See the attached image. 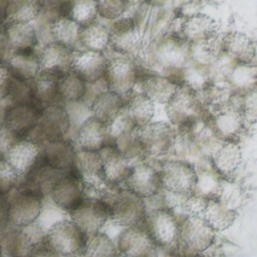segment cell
Here are the masks:
<instances>
[{
    "instance_id": "cell-1",
    "label": "cell",
    "mask_w": 257,
    "mask_h": 257,
    "mask_svg": "<svg viewBox=\"0 0 257 257\" xmlns=\"http://www.w3.org/2000/svg\"><path fill=\"white\" fill-rule=\"evenodd\" d=\"M165 111L175 128H192L205 120L208 114L199 89L186 83L179 85L165 104Z\"/></svg>"
},
{
    "instance_id": "cell-2",
    "label": "cell",
    "mask_w": 257,
    "mask_h": 257,
    "mask_svg": "<svg viewBox=\"0 0 257 257\" xmlns=\"http://www.w3.org/2000/svg\"><path fill=\"white\" fill-rule=\"evenodd\" d=\"M100 199L109 210V221L120 227L141 225L147 207L145 200L123 186L106 185Z\"/></svg>"
},
{
    "instance_id": "cell-3",
    "label": "cell",
    "mask_w": 257,
    "mask_h": 257,
    "mask_svg": "<svg viewBox=\"0 0 257 257\" xmlns=\"http://www.w3.org/2000/svg\"><path fill=\"white\" fill-rule=\"evenodd\" d=\"M189 47L190 44L173 30L155 40L150 48V57L156 69L177 79V72L181 74L189 63Z\"/></svg>"
},
{
    "instance_id": "cell-4",
    "label": "cell",
    "mask_w": 257,
    "mask_h": 257,
    "mask_svg": "<svg viewBox=\"0 0 257 257\" xmlns=\"http://www.w3.org/2000/svg\"><path fill=\"white\" fill-rule=\"evenodd\" d=\"M239 100L240 95L233 103L208 111L205 121L217 141L240 144L246 136L249 124L242 115Z\"/></svg>"
},
{
    "instance_id": "cell-5",
    "label": "cell",
    "mask_w": 257,
    "mask_h": 257,
    "mask_svg": "<svg viewBox=\"0 0 257 257\" xmlns=\"http://www.w3.org/2000/svg\"><path fill=\"white\" fill-rule=\"evenodd\" d=\"M161 188L183 197L194 193L197 182L196 166L181 158H165L159 162Z\"/></svg>"
},
{
    "instance_id": "cell-6",
    "label": "cell",
    "mask_w": 257,
    "mask_h": 257,
    "mask_svg": "<svg viewBox=\"0 0 257 257\" xmlns=\"http://www.w3.org/2000/svg\"><path fill=\"white\" fill-rule=\"evenodd\" d=\"M176 128L169 121H150L137 128V142L145 158L162 160L172 154Z\"/></svg>"
},
{
    "instance_id": "cell-7",
    "label": "cell",
    "mask_w": 257,
    "mask_h": 257,
    "mask_svg": "<svg viewBox=\"0 0 257 257\" xmlns=\"http://www.w3.org/2000/svg\"><path fill=\"white\" fill-rule=\"evenodd\" d=\"M109 46L114 54L137 59L143 49V34L138 19L133 15L109 21Z\"/></svg>"
},
{
    "instance_id": "cell-8",
    "label": "cell",
    "mask_w": 257,
    "mask_h": 257,
    "mask_svg": "<svg viewBox=\"0 0 257 257\" xmlns=\"http://www.w3.org/2000/svg\"><path fill=\"white\" fill-rule=\"evenodd\" d=\"M142 225L150 238L161 248L172 250L178 246L180 219L167 208L147 210Z\"/></svg>"
},
{
    "instance_id": "cell-9",
    "label": "cell",
    "mask_w": 257,
    "mask_h": 257,
    "mask_svg": "<svg viewBox=\"0 0 257 257\" xmlns=\"http://www.w3.org/2000/svg\"><path fill=\"white\" fill-rule=\"evenodd\" d=\"M70 122L63 105H52L43 108L27 134V140L38 145L62 140L69 133Z\"/></svg>"
},
{
    "instance_id": "cell-10",
    "label": "cell",
    "mask_w": 257,
    "mask_h": 257,
    "mask_svg": "<svg viewBox=\"0 0 257 257\" xmlns=\"http://www.w3.org/2000/svg\"><path fill=\"white\" fill-rule=\"evenodd\" d=\"M141 67L136 59L115 54L108 57V64L104 79L108 90L113 91L125 100L135 91L138 84Z\"/></svg>"
},
{
    "instance_id": "cell-11",
    "label": "cell",
    "mask_w": 257,
    "mask_h": 257,
    "mask_svg": "<svg viewBox=\"0 0 257 257\" xmlns=\"http://www.w3.org/2000/svg\"><path fill=\"white\" fill-rule=\"evenodd\" d=\"M115 245L122 257H166L171 252L156 245L142 224L122 227Z\"/></svg>"
},
{
    "instance_id": "cell-12",
    "label": "cell",
    "mask_w": 257,
    "mask_h": 257,
    "mask_svg": "<svg viewBox=\"0 0 257 257\" xmlns=\"http://www.w3.org/2000/svg\"><path fill=\"white\" fill-rule=\"evenodd\" d=\"M216 232L202 216L180 218L178 247L192 253H205L215 243Z\"/></svg>"
},
{
    "instance_id": "cell-13",
    "label": "cell",
    "mask_w": 257,
    "mask_h": 257,
    "mask_svg": "<svg viewBox=\"0 0 257 257\" xmlns=\"http://www.w3.org/2000/svg\"><path fill=\"white\" fill-rule=\"evenodd\" d=\"M160 160L143 159L133 164L132 171L121 185L144 200L155 196L162 188L159 176Z\"/></svg>"
},
{
    "instance_id": "cell-14",
    "label": "cell",
    "mask_w": 257,
    "mask_h": 257,
    "mask_svg": "<svg viewBox=\"0 0 257 257\" xmlns=\"http://www.w3.org/2000/svg\"><path fill=\"white\" fill-rule=\"evenodd\" d=\"M70 219L86 236H90L102 231L109 221V210L103 200L84 197L70 212Z\"/></svg>"
},
{
    "instance_id": "cell-15",
    "label": "cell",
    "mask_w": 257,
    "mask_h": 257,
    "mask_svg": "<svg viewBox=\"0 0 257 257\" xmlns=\"http://www.w3.org/2000/svg\"><path fill=\"white\" fill-rule=\"evenodd\" d=\"M87 236L68 218L53 225L47 232L46 243L58 255L82 252Z\"/></svg>"
},
{
    "instance_id": "cell-16",
    "label": "cell",
    "mask_w": 257,
    "mask_h": 257,
    "mask_svg": "<svg viewBox=\"0 0 257 257\" xmlns=\"http://www.w3.org/2000/svg\"><path fill=\"white\" fill-rule=\"evenodd\" d=\"M176 31L189 44L205 42L220 34L217 21L210 15L201 12L182 16Z\"/></svg>"
},
{
    "instance_id": "cell-17",
    "label": "cell",
    "mask_w": 257,
    "mask_h": 257,
    "mask_svg": "<svg viewBox=\"0 0 257 257\" xmlns=\"http://www.w3.org/2000/svg\"><path fill=\"white\" fill-rule=\"evenodd\" d=\"M140 91L155 104H166L181 84L177 79L156 71L141 69L138 80Z\"/></svg>"
},
{
    "instance_id": "cell-18",
    "label": "cell",
    "mask_w": 257,
    "mask_h": 257,
    "mask_svg": "<svg viewBox=\"0 0 257 257\" xmlns=\"http://www.w3.org/2000/svg\"><path fill=\"white\" fill-rule=\"evenodd\" d=\"M42 198L31 193L16 192L8 202L7 221L11 227H23L33 223L40 212Z\"/></svg>"
},
{
    "instance_id": "cell-19",
    "label": "cell",
    "mask_w": 257,
    "mask_h": 257,
    "mask_svg": "<svg viewBox=\"0 0 257 257\" xmlns=\"http://www.w3.org/2000/svg\"><path fill=\"white\" fill-rule=\"evenodd\" d=\"M221 44L223 53L234 63L257 65V41L245 32H225Z\"/></svg>"
},
{
    "instance_id": "cell-20",
    "label": "cell",
    "mask_w": 257,
    "mask_h": 257,
    "mask_svg": "<svg viewBox=\"0 0 257 257\" xmlns=\"http://www.w3.org/2000/svg\"><path fill=\"white\" fill-rule=\"evenodd\" d=\"M243 154L240 144L220 142L209 155L211 168L225 181L233 178L240 168Z\"/></svg>"
},
{
    "instance_id": "cell-21",
    "label": "cell",
    "mask_w": 257,
    "mask_h": 257,
    "mask_svg": "<svg viewBox=\"0 0 257 257\" xmlns=\"http://www.w3.org/2000/svg\"><path fill=\"white\" fill-rule=\"evenodd\" d=\"M75 49L56 41L47 42L37 53L41 70L60 76L72 70Z\"/></svg>"
},
{
    "instance_id": "cell-22",
    "label": "cell",
    "mask_w": 257,
    "mask_h": 257,
    "mask_svg": "<svg viewBox=\"0 0 257 257\" xmlns=\"http://www.w3.org/2000/svg\"><path fill=\"white\" fill-rule=\"evenodd\" d=\"M108 64L105 52L91 50H76L72 64V71L86 84L104 78Z\"/></svg>"
},
{
    "instance_id": "cell-23",
    "label": "cell",
    "mask_w": 257,
    "mask_h": 257,
    "mask_svg": "<svg viewBox=\"0 0 257 257\" xmlns=\"http://www.w3.org/2000/svg\"><path fill=\"white\" fill-rule=\"evenodd\" d=\"M74 137L77 150L99 152L110 146L107 125L92 115L79 125Z\"/></svg>"
},
{
    "instance_id": "cell-24",
    "label": "cell",
    "mask_w": 257,
    "mask_h": 257,
    "mask_svg": "<svg viewBox=\"0 0 257 257\" xmlns=\"http://www.w3.org/2000/svg\"><path fill=\"white\" fill-rule=\"evenodd\" d=\"M42 150L41 145L22 139L6 152L3 159L22 178L34 168L42 154Z\"/></svg>"
},
{
    "instance_id": "cell-25",
    "label": "cell",
    "mask_w": 257,
    "mask_h": 257,
    "mask_svg": "<svg viewBox=\"0 0 257 257\" xmlns=\"http://www.w3.org/2000/svg\"><path fill=\"white\" fill-rule=\"evenodd\" d=\"M63 76V75H62ZM60 75L40 70L37 76L30 82L32 101L42 106V108L52 105H63L59 95L58 83Z\"/></svg>"
},
{
    "instance_id": "cell-26",
    "label": "cell",
    "mask_w": 257,
    "mask_h": 257,
    "mask_svg": "<svg viewBox=\"0 0 257 257\" xmlns=\"http://www.w3.org/2000/svg\"><path fill=\"white\" fill-rule=\"evenodd\" d=\"M39 114L37 105L32 102L10 104L5 113L3 125L21 139L23 135L27 136Z\"/></svg>"
},
{
    "instance_id": "cell-27",
    "label": "cell",
    "mask_w": 257,
    "mask_h": 257,
    "mask_svg": "<svg viewBox=\"0 0 257 257\" xmlns=\"http://www.w3.org/2000/svg\"><path fill=\"white\" fill-rule=\"evenodd\" d=\"M99 154L102 159L106 183L121 186L128 177L134 163L113 146L103 148L99 151Z\"/></svg>"
},
{
    "instance_id": "cell-28",
    "label": "cell",
    "mask_w": 257,
    "mask_h": 257,
    "mask_svg": "<svg viewBox=\"0 0 257 257\" xmlns=\"http://www.w3.org/2000/svg\"><path fill=\"white\" fill-rule=\"evenodd\" d=\"M48 196L57 206L70 214L84 198L81 179L65 175L58 181Z\"/></svg>"
},
{
    "instance_id": "cell-29",
    "label": "cell",
    "mask_w": 257,
    "mask_h": 257,
    "mask_svg": "<svg viewBox=\"0 0 257 257\" xmlns=\"http://www.w3.org/2000/svg\"><path fill=\"white\" fill-rule=\"evenodd\" d=\"M5 65L14 78L25 82H31L41 70L35 49L11 52Z\"/></svg>"
},
{
    "instance_id": "cell-30",
    "label": "cell",
    "mask_w": 257,
    "mask_h": 257,
    "mask_svg": "<svg viewBox=\"0 0 257 257\" xmlns=\"http://www.w3.org/2000/svg\"><path fill=\"white\" fill-rule=\"evenodd\" d=\"M4 32L10 53L13 51L35 49L39 41L32 22L6 23Z\"/></svg>"
},
{
    "instance_id": "cell-31",
    "label": "cell",
    "mask_w": 257,
    "mask_h": 257,
    "mask_svg": "<svg viewBox=\"0 0 257 257\" xmlns=\"http://www.w3.org/2000/svg\"><path fill=\"white\" fill-rule=\"evenodd\" d=\"M125 99L119 94L105 90L95 95L89 103L91 115L108 125L123 109Z\"/></svg>"
},
{
    "instance_id": "cell-32",
    "label": "cell",
    "mask_w": 257,
    "mask_h": 257,
    "mask_svg": "<svg viewBox=\"0 0 257 257\" xmlns=\"http://www.w3.org/2000/svg\"><path fill=\"white\" fill-rule=\"evenodd\" d=\"M57 14L83 27L97 19V2L96 0H58Z\"/></svg>"
},
{
    "instance_id": "cell-33",
    "label": "cell",
    "mask_w": 257,
    "mask_h": 257,
    "mask_svg": "<svg viewBox=\"0 0 257 257\" xmlns=\"http://www.w3.org/2000/svg\"><path fill=\"white\" fill-rule=\"evenodd\" d=\"M26 175L28 193L42 198L48 196L58 181L65 176L64 171L56 170L47 164L38 168L31 169Z\"/></svg>"
},
{
    "instance_id": "cell-34",
    "label": "cell",
    "mask_w": 257,
    "mask_h": 257,
    "mask_svg": "<svg viewBox=\"0 0 257 257\" xmlns=\"http://www.w3.org/2000/svg\"><path fill=\"white\" fill-rule=\"evenodd\" d=\"M42 154L48 166L66 172L74 167L76 148L65 140H57L44 145Z\"/></svg>"
},
{
    "instance_id": "cell-35",
    "label": "cell",
    "mask_w": 257,
    "mask_h": 257,
    "mask_svg": "<svg viewBox=\"0 0 257 257\" xmlns=\"http://www.w3.org/2000/svg\"><path fill=\"white\" fill-rule=\"evenodd\" d=\"M237 211L224 202L221 198L207 201L202 217L207 224L217 233L229 229L237 218Z\"/></svg>"
},
{
    "instance_id": "cell-36",
    "label": "cell",
    "mask_w": 257,
    "mask_h": 257,
    "mask_svg": "<svg viewBox=\"0 0 257 257\" xmlns=\"http://www.w3.org/2000/svg\"><path fill=\"white\" fill-rule=\"evenodd\" d=\"M124 110L135 126L141 127L153 120L156 104L143 92L134 91L125 100Z\"/></svg>"
},
{
    "instance_id": "cell-37",
    "label": "cell",
    "mask_w": 257,
    "mask_h": 257,
    "mask_svg": "<svg viewBox=\"0 0 257 257\" xmlns=\"http://www.w3.org/2000/svg\"><path fill=\"white\" fill-rule=\"evenodd\" d=\"M78 45L82 50H91L105 52L109 46V30L108 25L97 21L81 27Z\"/></svg>"
},
{
    "instance_id": "cell-38",
    "label": "cell",
    "mask_w": 257,
    "mask_h": 257,
    "mask_svg": "<svg viewBox=\"0 0 257 257\" xmlns=\"http://www.w3.org/2000/svg\"><path fill=\"white\" fill-rule=\"evenodd\" d=\"M226 82L239 95L257 87V65L233 63Z\"/></svg>"
},
{
    "instance_id": "cell-39",
    "label": "cell",
    "mask_w": 257,
    "mask_h": 257,
    "mask_svg": "<svg viewBox=\"0 0 257 257\" xmlns=\"http://www.w3.org/2000/svg\"><path fill=\"white\" fill-rule=\"evenodd\" d=\"M197 182L194 194L207 200L219 199L223 193V179L211 168H197Z\"/></svg>"
},
{
    "instance_id": "cell-40",
    "label": "cell",
    "mask_w": 257,
    "mask_h": 257,
    "mask_svg": "<svg viewBox=\"0 0 257 257\" xmlns=\"http://www.w3.org/2000/svg\"><path fill=\"white\" fill-rule=\"evenodd\" d=\"M44 0H9L6 23L31 22L43 10Z\"/></svg>"
},
{
    "instance_id": "cell-41",
    "label": "cell",
    "mask_w": 257,
    "mask_h": 257,
    "mask_svg": "<svg viewBox=\"0 0 257 257\" xmlns=\"http://www.w3.org/2000/svg\"><path fill=\"white\" fill-rule=\"evenodd\" d=\"M80 29L81 26L73 20L57 16L50 27L51 41L59 42L74 49L75 45L78 44Z\"/></svg>"
},
{
    "instance_id": "cell-42",
    "label": "cell",
    "mask_w": 257,
    "mask_h": 257,
    "mask_svg": "<svg viewBox=\"0 0 257 257\" xmlns=\"http://www.w3.org/2000/svg\"><path fill=\"white\" fill-rule=\"evenodd\" d=\"M119 253L116 248L115 242L111 237L99 231L95 234L87 236L83 257H118Z\"/></svg>"
},
{
    "instance_id": "cell-43",
    "label": "cell",
    "mask_w": 257,
    "mask_h": 257,
    "mask_svg": "<svg viewBox=\"0 0 257 257\" xmlns=\"http://www.w3.org/2000/svg\"><path fill=\"white\" fill-rule=\"evenodd\" d=\"M58 90L63 103L80 101L85 96L86 83L71 70L59 79Z\"/></svg>"
},
{
    "instance_id": "cell-44",
    "label": "cell",
    "mask_w": 257,
    "mask_h": 257,
    "mask_svg": "<svg viewBox=\"0 0 257 257\" xmlns=\"http://www.w3.org/2000/svg\"><path fill=\"white\" fill-rule=\"evenodd\" d=\"M68 218H70L68 212L57 206L49 196H45L42 198L41 209L35 222L47 233L53 225Z\"/></svg>"
},
{
    "instance_id": "cell-45",
    "label": "cell",
    "mask_w": 257,
    "mask_h": 257,
    "mask_svg": "<svg viewBox=\"0 0 257 257\" xmlns=\"http://www.w3.org/2000/svg\"><path fill=\"white\" fill-rule=\"evenodd\" d=\"M98 17L113 21L125 15L128 5L125 0H96Z\"/></svg>"
},
{
    "instance_id": "cell-46",
    "label": "cell",
    "mask_w": 257,
    "mask_h": 257,
    "mask_svg": "<svg viewBox=\"0 0 257 257\" xmlns=\"http://www.w3.org/2000/svg\"><path fill=\"white\" fill-rule=\"evenodd\" d=\"M239 106L246 122L257 124V87L240 95Z\"/></svg>"
},
{
    "instance_id": "cell-47",
    "label": "cell",
    "mask_w": 257,
    "mask_h": 257,
    "mask_svg": "<svg viewBox=\"0 0 257 257\" xmlns=\"http://www.w3.org/2000/svg\"><path fill=\"white\" fill-rule=\"evenodd\" d=\"M21 177L18 173L4 160H0V194L11 191L18 183Z\"/></svg>"
},
{
    "instance_id": "cell-48",
    "label": "cell",
    "mask_w": 257,
    "mask_h": 257,
    "mask_svg": "<svg viewBox=\"0 0 257 257\" xmlns=\"http://www.w3.org/2000/svg\"><path fill=\"white\" fill-rule=\"evenodd\" d=\"M12 75L5 64H0V101L7 99L10 91Z\"/></svg>"
},
{
    "instance_id": "cell-49",
    "label": "cell",
    "mask_w": 257,
    "mask_h": 257,
    "mask_svg": "<svg viewBox=\"0 0 257 257\" xmlns=\"http://www.w3.org/2000/svg\"><path fill=\"white\" fill-rule=\"evenodd\" d=\"M28 257H60V255H58L56 252H54L48 245L46 242L36 246L32 252L30 253V255Z\"/></svg>"
},
{
    "instance_id": "cell-50",
    "label": "cell",
    "mask_w": 257,
    "mask_h": 257,
    "mask_svg": "<svg viewBox=\"0 0 257 257\" xmlns=\"http://www.w3.org/2000/svg\"><path fill=\"white\" fill-rule=\"evenodd\" d=\"M8 3L9 0H0V28H2V25L6 22Z\"/></svg>"
},
{
    "instance_id": "cell-51",
    "label": "cell",
    "mask_w": 257,
    "mask_h": 257,
    "mask_svg": "<svg viewBox=\"0 0 257 257\" xmlns=\"http://www.w3.org/2000/svg\"><path fill=\"white\" fill-rule=\"evenodd\" d=\"M125 2L127 3L128 7H137V6H141L145 3H148L149 0H125Z\"/></svg>"
},
{
    "instance_id": "cell-52",
    "label": "cell",
    "mask_w": 257,
    "mask_h": 257,
    "mask_svg": "<svg viewBox=\"0 0 257 257\" xmlns=\"http://www.w3.org/2000/svg\"><path fill=\"white\" fill-rule=\"evenodd\" d=\"M203 257H213V255H211V254H207L206 252L204 253V255H203ZM214 257H220V256H216V255H214Z\"/></svg>"
},
{
    "instance_id": "cell-53",
    "label": "cell",
    "mask_w": 257,
    "mask_h": 257,
    "mask_svg": "<svg viewBox=\"0 0 257 257\" xmlns=\"http://www.w3.org/2000/svg\"><path fill=\"white\" fill-rule=\"evenodd\" d=\"M166 257H174V256H173V255H172V253H171V252H170V254H169V255H168V256H166Z\"/></svg>"
},
{
    "instance_id": "cell-54",
    "label": "cell",
    "mask_w": 257,
    "mask_h": 257,
    "mask_svg": "<svg viewBox=\"0 0 257 257\" xmlns=\"http://www.w3.org/2000/svg\"><path fill=\"white\" fill-rule=\"evenodd\" d=\"M198 1H209V0H198Z\"/></svg>"
},
{
    "instance_id": "cell-55",
    "label": "cell",
    "mask_w": 257,
    "mask_h": 257,
    "mask_svg": "<svg viewBox=\"0 0 257 257\" xmlns=\"http://www.w3.org/2000/svg\"><path fill=\"white\" fill-rule=\"evenodd\" d=\"M0 225H1V217H0Z\"/></svg>"
}]
</instances>
